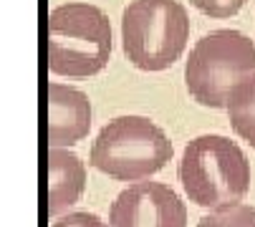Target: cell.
<instances>
[{
  "label": "cell",
  "instance_id": "obj_9",
  "mask_svg": "<svg viewBox=\"0 0 255 227\" xmlns=\"http://www.w3.org/2000/svg\"><path fill=\"white\" fill-rule=\"evenodd\" d=\"M228 116L233 131L255 146V76L240 81L228 96Z\"/></svg>",
  "mask_w": 255,
  "mask_h": 227
},
{
  "label": "cell",
  "instance_id": "obj_8",
  "mask_svg": "<svg viewBox=\"0 0 255 227\" xmlns=\"http://www.w3.org/2000/svg\"><path fill=\"white\" fill-rule=\"evenodd\" d=\"M86 187V169L84 162L66 149L48 151V215L56 217L58 212L76 205Z\"/></svg>",
  "mask_w": 255,
  "mask_h": 227
},
{
  "label": "cell",
  "instance_id": "obj_11",
  "mask_svg": "<svg viewBox=\"0 0 255 227\" xmlns=\"http://www.w3.org/2000/svg\"><path fill=\"white\" fill-rule=\"evenodd\" d=\"M245 3H248V0H192V5H195L200 13L210 15V18H230V15H235Z\"/></svg>",
  "mask_w": 255,
  "mask_h": 227
},
{
  "label": "cell",
  "instance_id": "obj_6",
  "mask_svg": "<svg viewBox=\"0 0 255 227\" xmlns=\"http://www.w3.org/2000/svg\"><path fill=\"white\" fill-rule=\"evenodd\" d=\"M109 227H187V207L162 182H136L109 207Z\"/></svg>",
  "mask_w": 255,
  "mask_h": 227
},
{
  "label": "cell",
  "instance_id": "obj_4",
  "mask_svg": "<svg viewBox=\"0 0 255 227\" xmlns=\"http://www.w3.org/2000/svg\"><path fill=\"white\" fill-rule=\"evenodd\" d=\"M190 18L179 0H131L122 15V46L141 71H164L179 61Z\"/></svg>",
  "mask_w": 255,
  "mask_h": 227
},
{
  "label": "cell",
  "instance_id": "obj_10",
  "mask_svg": "<svg viewBox=\"0 0 255 227\" xmlns=\"http://www.w3.org/2000/svg\"><path fill=\"white\" fill-rule=\"evenodd\" d=\"M197 227H255V207L243 202H230L215 207L200 220Z\"/></svg>",
  "mask_w": 255,
  "mask_h": 227
},
{
  "label": "cell",
  "instance_id": "obj_2",
  "mask_svg": "<svg viewBox=\"0 0 255 227\" xmlns=\"http://www.w3.org/2000/svg\"><path fill=\"white\" fill-rule=\"evenodd\" d=\"M185 195L200 207H223L248 195L250 164L243 149L228 136L202 134L192 139L179 162Z\"/></svg>",
  "mask_w": 255,
  "mask_h": 227
},
{
  "label": "cell",
  "instance_id": "obj_1",
  "mask_svg": "<svg viewBox=\"0 0 255 227\" xmlns=\"http://www.w3.org/2000/svg\"><path fill=\"white\" fill-rule=\"evenodd\" d=\"M112 56V23L89 3H66L48 15V71L84 79L104 71Z\"/></svg>",
  "mask_w": 255,
  "mask_h": 227
},
{
  "label": "cell",
  "instance_id": "obj_7",
  "mask_svg": "<svg viewBox=\"0 0 255 227\" xmlns=\"http://www.w3.org/2000/svg\"><path fill=\"white\" fill-rule=\"evenodd\" d=\"M91 129L89 96L61 81L48 84V146L63 149L79 144Z\"/></svg>",
  "mask_w": 255,
  "mask_h": 227
},
{
  "label": "cell",
  "instance_id": "obj_3",
  "mask_svg": "<svg viewBox=\"0 0 255 227\" xmlns=\"http://www.w3.org/2000/svg\"><path fill=\"white\" fill-rule=\"evenodd\" d=\"M174 149L169 136L147 116L112 119L91 144V164L119 182H139L164 169Z\"/></svg>",
  "mask_w": 255,
  "mask_h": 227
},
{
  "label": "cell",
  "instance_id": "obj_5",
  "mask_svg": "<svg viewBox=\"0 0 255 227\" xmlns=\"http://www.w3.org/2000/svg\"><path fill=\"white\" fill-rule=\"evenodd\" d=\"M250 76H255V43L240 30H212L187 56V91L210 109L225 106L230 91Z\"/></svg>",
  "mask_w": 255,
  "mask_h": 227
},
{
  "label": "cell",
  "instance_id": "obj_12",
  "mask_svg": "<svg viewBox=\"0 0 255 227\" xmlns=\"http://www.w3.org/2000/svg\"><path fill=\"white\" fill-rule=\"evenodd\" d=\"M51 227H106V222H101V217L91 212H71V215L53 220Z\"/></svg>",
  "mask_w": 255,
  "mask_h": 227
}]
</instances>
